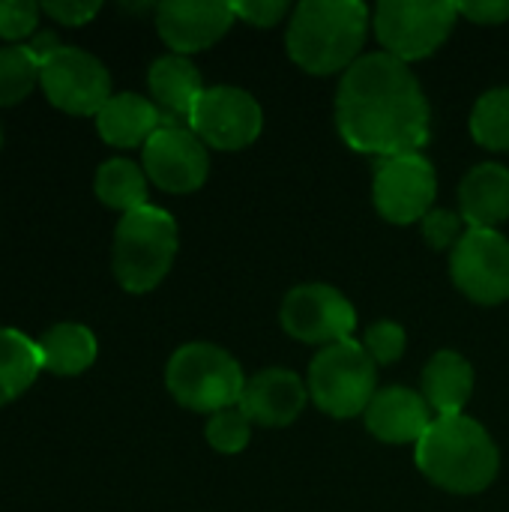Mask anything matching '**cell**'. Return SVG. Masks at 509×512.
<instances>
[{"instance_id": "obj_15", "label": "cell", "mask_w": 509, "mask_h": 512, "mask_svg": "<svg viewBox=\"0 0 509 512\" xmlns=\"http://www.w3.org/2000/svg\"><path fill=\"white\" fill-rule=\"evenodd\" d=\"M309 399V387L288 369H264L255 378L246 381L240 396V411L255 423L267 429L291 426Z\"/></svg>"}, {"instance_id": "obj_1", "label": "cell", "mask_w": 509, "mask_h": 512, "mask_svg": "<svg viewBox=\"0 0 509 512\" xmlns=\"http://www.w3.org/2000/svg\"><path fill=\"white\" fill-rule=\"evenodd\" d=\"M336 126L345 144L369 156L420 153L429 141V102L408 63L375 51L363 54L339 81Z\"/></svg>"}, {"instance_id": "obj_24", "label": "cell", "mask_w": 509, "mask_h": 512, "mask_svg": "<svg viewBox=\"0 0 509 512\" xmlns=\"http://www.w3.org/2000/svg\"><path fill=\"white\" fill-rule=\"evenodd\" d=\"M42 60L30 51V45H6L0 48V108L24 102L39 84Z\"/></svg>"}, {"instance_id": "obj_32", "label": "cell", "mask_w": 509, "mask_h": 512, "mask_svg": "<svg viewBox=\"0 0 509 512\" xmlns=\"http://www.w3.org/2000/svg\"><path fill=\"white\" fill-rule=\"evenodd\" d=\"M459 15H465L474 24H504L509 18V0H474V3H456Z\"/></svg>"}, {"instance_id": "obj_9", "label": "cell", "mask_w": 509, "mask_h": 512, "mask_svg": "<svg viewBox=\"0 0 509 512\" xmlns=\"http://www.w3.org/2000/svg\"><path fill=\"white\" fill-rule=\"evenodd\" d=\"M279 318L288 336L321 348L348 342L357 330V312L348 303V297L324 282L291 288L282 300Z\"/></svg>"}, {"instance_id": "obj_29", "label": "cell", "mask_w": 509, "mask_h": 512, "mask_svg": "<svg viewBox=\"0 0 509 512\" xmlns=\"http://www.w3.org/2000/svg\"><path fill=\"white\" fill-rule=\"evenodd\" d=\"M462 216L453 213V210H444V207H432L426 213V219L420 222L423 228V237L432 249H453L459 240H462Z\"/></svg>"}, {"instance_id": "obj_13", "label": "cell", "mask_w": 509, "mask_h": 512, "mask_svg": "<svg viewBox=\"0 0 509 512\" xmlns=\"http://www.w3.org/2000/svg\"><path fill=\"white\" fill-rule=\"evenodd\" d=\"M210 156L204 141L174 117L144 144V174L162 192L186 195L204 186Z\"/></svg>"}, {"instance_id": "obj_2", "label": "cell", "mask_w": 509, "mask_h": 512, "mask_svg": "<svg viewBox=\"0 0 509 512\" xmlns=\"http://www.w3.org/2000/svg\"><path fill=\"white\" fill-rule=\"evenodd\" d=\"M369 9L357 0H303L291 12L288 54L309 75L348 72L360 60Z\"/></svg>"}, {"instance_id": "obj_27", "label": "cell", "mask_w": 509, "mask_h": 512, "mask_svg": "<svg viewBox=\"0 0 509 512\" xmlns=\"http://www.w3.org/2000/svg\"><path fill=\"white\" fill-rule=\"evenodd\" d=\"M405 345H408L405 327L396 321H375L363 336V348L378 366H390V363L402 360Z\"/></svg>"}, {"instance_id": "obj_11", "label": "cell", "mask_w": 509, "mask_h": 512, "mask_svg": "<svg viewBox=\"0 0 509 512\" xmlns=\"http://www.w3.org/2000/svg\"><path fill=\"white\" fill-rule=\"evenodd\" d=\"M186 126L204 141V147L243 150L255 144V138L261 135L264 114L252 93L231 84H219L207 87L198 96Z\"/></svg>"}, {"instance_id": "obj_19", "label": "cell", "mask_w": 509, "mask_h": 512, "mask_svg": "<svg viewBox=\"0 0 509 512\" xmlns=\"http://www.w3.org/2000/svg\"><path fill=\"white\" fill-rule=\"evenodd\" d=\"M423 399L435 417H456L474 393V369L456 351H438L423 369Z\"/></svg>"}, {"instance_id": "obj_28", "label": "cell", "mask_w": 509, "mask_h": 512, "mask_svg": "<svg viewBox=\"0 0 509 512\" xmlns=\"http://www.w3.org/2000/svg\"><path fill=\"white\" fill-rule=\"evenodd\" d=\"M39 3L30 0H0V39L18 45L39 27Z\"/></svg>"}, {"instance_id": "obj_4", "label": "cell", "mask_w": 509, "mask_h": 512, "mask_svg": "<svg viewBox=\"0 0 509 512\" xmlns=\"http://www.w3.org/2000/svg\"><path fill=\"white\" fill-rule=\"evenodd\" d=\"M177 255V222L162 207H141L120 216L111 246V270L123 291L147 294L171 270Z\"/></svg>"}, {"instance_id": "obj_30", "label": "cell", "mask_w": 509, "mask_h": 512, "mask_svg": "<svg viewBox=\"0 0 509 512\" xmlns=\"http://www.w3.org/2000/svg\"><path fill=\"white\" fill-rule=\"evenodd\" d=\"M231 12L234 18H243L252 27H273L294 9L282 0H243V3H231Z\"/></svg>"}, {"instance_id": "obj_25", "label": "cell", "mask_w": 509, "mask_h": 512, "mask_svg": "<svg viewBox=\"0 0 509 512\" xmlns=\"http://www.w3.org/2000/svg\"><path fill=\"white\" fill-rule=\"evenodd\" d=\"M471 135L489 150H509V87L483 93L471 111Z\"/></svg>"}, {"instance_id": "obj_3", "label": "cell", "mask_w": 509, "mask_h": 512, "mask_svg": "<svg viewBox=\"0 0 509 512\" xmlns=\"http://www.w3.org/2000/svg\"><path fill=\"white\" fill-rule=\"evenodd\" d=\"M417 468L429 483L453 495L486 492L501 468V453L492 435L471 417H435L417 441Z\"/></svg>"}, {"instance_id": "obj_33", "label": "cell", "mask_w": 509, "mask_h": 512, "mask_svg": "<svg viewBox=\"0 0 509 512\" xmlns=\"http://www.w3.org/2000/svg\"><path fill=\"white\" fill-rule=\"evenodd\" d=\"M0 144H3V132H0Z\"/></svg>"}, {"instance_id": "obj_23", "label": "cell", "mask_w": 509, "mask_h": 512, "mask_svg": "<svg viewBox=\"0 0 509 512\" xmlns=\"http://www.w3.org/2000/svg\"><path fill=\"white\" fill-rule=\"evenodd\" d=\"M96 198L117 210V213H132L147 207V174L129 159H108L96 171Z\"/></svg>"}, {"instance_id": "obj_10", "label": "cell", "mask_w": 509, "mask_h": 512, "mask_svg": "<svg viewBox=\"0 0 509 512\" xmlns=\"http://www.w3.org/2000/svg\"><path fill=\"white\" fill-rule=\"evenodd\" d=\"M438 177L423 153H405L381 159L372 180V198L378 213L393 225L423 222L435 207Z\"/></svg>"}, {"instance_id": "obj_8", "label": "cell", "mask_w": 509, "mask_h": 512, "mask_svg": "<svg viewBox=\"0 0 509 512\" xmlns=\"http://www.w3.org/2000/svg\"><path fill=\"white\" fill-rule=\"evenodd\" d=\"M39 84L54 108L75 117H96L114 96L111 72L105 63L75 45H60L51 57L42 60Z\"/></svg>"}, {"instance_id": "obj_22", "label": "cell", "mask_w": 509, "mask_h": 512, "mask_svg": "<svg viewBox=\"0 0 509 512\" xmlns=\"http://www.w3.org/2000/svg\"><path fill=\"white\" fill-rule=\"evenodd\" d=\"M39 372V345L21 330L0 327V408L27 393Z\"/></svg>"}, {"instance_id": "obj_5", "label": "cell", "mask_w": 509, "mask_h": 512, "mask_svg": "<svg viewBox=\"0 0 509 512\" xmlns=\"http://www.w3.org/2000/svg\"><path fill=\"white\" fill-rule=\"evenodd\" d=\"M165 387L183 408L216 414L240 405L246 378L240 363L225 348L210 342H189L171 354Z\"/></svg>"}, {"instance_id": "obj_26", "label": "cell", "mask_w": 509, "mask_h": 512, "mask_svg": "<svg viewBox=\"0 0 509 512\" xmlns=\"http://www.w3.org/2000/svg\"><path fill=\"white\" fill-rule=\"evenodd\" d=\"M249 438H252V420L234 405V408H225V411H216L210 414V423H207V444L225 456H234L240 450L249 447Z\"/></svg>"}, {"instance_id": "obj_21", "label": "cell", "mask_w": 509, "mask_h": 512, "mask_svg": "<svg viewBox=\"0 0 509 512\" xmlns=\"http://www.w3.org/2000/svg\"><path fill=\"white\" fill-rule=\"evenodd\" d=\"M39 357H42V369H48L51 375H81L93 366L99 345L90 327L84 324H54L51 330H45L39 336Z\"/></svg>"}, {"instance_id": "obj_6", "label": "cell", "mask_w": 509, "mask_h": 512, "mask_svg": "<svg viewBox=\"0 0 509 512\" xmlns=\"http://www.w3.org/2000/svg\"><path fill=\"white\" fill-rule=\"evenodd\" d=\"M309 396L312 402L339 420L366 414L378 393V363L354 339L321 348L309 366Z\"/></svg>"}, {"instance_id": "obj_17", "label": "cell", "mask_w": 509, "mask_h": 512, "mask_svg": "<svg viewBox=\"0 0 509 512\" xmlns=\"http://www.w3.org/2000/svg\"><path fill=\"white\" fill-rule=\"evenodd\" d=\"M165 123L168 117L159 111V105L138 93H114L96 114V129L102 141L120 150L144 147Z\"/></svg>"}, {"instance_id": "obj_14", "label": "cell", "mask_w": 509, "mask_h": 512, "mask_svg": "<svg viewBox=\"0 0 509 512\" xmlns=\"http://www.w3.org/2000/svg\"><path fill=\"white\" fill-rule=\"evenodd\" d=\"M234 24L231 3L168 0L156 6V30L174 54H195L219 42Z\"/></svg>"}, {"instance_id": "obj_12", "label": "cell", "mask_w": 509, "mask_h": 512, "mask_svg": "<svg viewBox=\"0 0 509 512\" xmlns=\"http://www.w3.org/2000/svg\"><path fill=\"white\" fill-rule=\"evenodd\" d=\"M456 288L483 306L509 300V240L501 231L468 228L450 255Z\"/></svg>"}, {"instance_id": "obj_16", "label": "cell", "mask_w": 509, "mask_h": 512, "mask_svg": "<svg viewBox=\"0 0 509 512\" xmlns=\"http://www.w3.org/2000/svg\"><path fill=\"white\" fill-rule=\"evenodd\" d=\"M366 429L384 444H414L429 432L435 423L432 408L426 405L423 393L411 387H384L366 408Z\"/></svg>"}, {"instance_id": "obj_20", "label": "cell", "mask_w": 509, "mask_h": 512, "mask_svg": "<svg viewBox=\"0 0 509 512\" xmlns=\"http://www.w3.org/2000/svg\"><path fill=\"white\" fill-rule=\"evenodd\" d=\"M147 84H150L153 102L159 105V111L165 117H186V120H189L198 96L207 90L201 81V72L183 54H165V57L153 60V66L147 72Z\"/></svg>"}, {"instance_id": "obj_7", "label": "cell", "mask_w": 509, "mask_h": 512, "mask_svg": "<svg viewBox=\"0 0 509 512\" xmlns=\"http://www.w3.org/2000/svg\"><path fill=\"white\" fill-rule=\"evenodd\" d=\"M459 18L456 3L444 0H384L375 9V33L384 54L411 63L435 54Z\"/></svg>"}, {"instance_id": "obj_31", "label": "cell", "mask_w": 509, "mask_h": 512, "mask_svg": "<svg viewBox=\"0 0 509 512\" xmlns=\"http://www.w3.org/2000/svg\"><path fill=\"white\" fill-rule=\"evenodd\" d=\"M39 9L54 18L57 24H66V27H81L87 21L96 18V12L102 9L99 3H78V0H63V3H39Z\"/></svg>"}, {"instance_id": "obj_18", "label": "cell", "mask_w": 509, "mask_h": 512, "mask_svg": "<svg viewBox=\"0 0 509 512\" xmlns=\"http://www.w3.org/2000/svg\"><path fill=\"white\" fill-rule=\"evenodd\" d=\"M459 216L468 228L498 231L509 219V171L498 162L474 165L459 186Z\"/></svg>"}]
</instances>
